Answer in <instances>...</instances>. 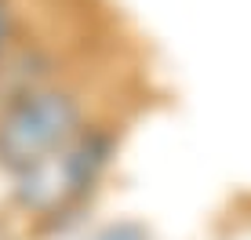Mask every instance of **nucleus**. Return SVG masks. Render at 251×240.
Masks as SVG:
<instances>
[{
    "instance_id": "obj_4",
    "label": "nucleus",
    "mask_w": 251,
    "mask_h": 240,
    "mask_svg": "<svg viewBox=\"0 0 251 240\" xmlns=\"http://www.w3.org/2000/svg\"><path fill=\"white\" fill-rule=\"evenodd\" d=\"M7 29H11V11H7V4L0 0V48H4V40H7Z\"/></svg>"
},
{
    "instance_id": "obj_1",
    "label": "nucleus",
    "mask_w": 251,
    "mask_h": 240,
    "mask_svg": "<svg viewBox=\"0 0 251 240\" xmlns=\"http://www.w3.org/2000/svg\"><path fill=\"white\" fill-rule=\"evenodd\" d=\"M76 135H80V102L69 91H25L0 113V168L19 175L22 168L62 149Z\"/></svg>"
},
{
    "instance_id": "obj_3",
    "label": "nucleus",
    "mask_w": 251,
    "mask_h": 240,
    "mask_svg": "<svg viewBox=\"0 0 251 240\" xmlns=\"http://www.w3.org/2000/svg\"><path fill=\"white\" fill-rule=\"evenodd\" d=\"M99 240H142V233H135V229H109L106 237H99Z\"/></svg>"
},
{
    "instance_id": "obj_2",
    "label": "nucleus",
    "mask_w": 251,
    "mask_h": 240,
    "mask_svg": "<svg viewBox=\"0 0 251 240\" xmlns=\"http://www.w3.org/2000/svg\"><path fill=\"white\" fill-rule=\"evenodd\" d=\"M109 149L113 145L102 131H80L62 149L40 157L37 164L15 175V200L33 215H55V211L62 215L99 182V175L109 164Z\"/></svg>"
}]
</instances>
